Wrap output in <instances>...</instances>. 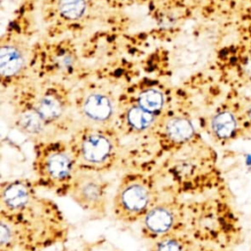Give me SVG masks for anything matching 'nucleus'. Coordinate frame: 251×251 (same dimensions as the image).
Segmentation results:
<instances>
[{"mask_svg": "<svg viewBox=\"0 0 251 251\" xmlns=\"http://www.w3.org/2000/svg\"><path fill=\"white\" fill-rule=\"evenodd\" d=\"M172 192L169 186L160 184L151 175L127 174L121 179L112 199L113 216L125 224L140 223L160 200Z\"/></svg>", "mask_w": 251, "mask_h": 251, "instance_id": "2", "label": "nucleus"}, {"mask_svg": "<svg viewBox=\"0 0 251 251\" xmlns=\"http://www.w3.org/2000/svg\"><path fill=\"white\" fill-rule=\"evenodd\" d=\"M69 224L57 204L38 194L27 179L6 180L0 188V250L41 251L63 243Z\"/></svg>", "mask_w": 251, "mask_h": 251, "instance_id": "1", "label": "nucleus"}, {"mask_svg": "<svg viewBox=\"0 0 251 251\" xmlns=\"http://www.w3.org/2000/svg\"><path fill=\"white\" fill-rule=\"evenodd\" d=\"M78 171L75 155L65 147L44 148L35 159L33 182L59 197L69 196Z\"/></svg>", "mask_w": 251, "mask_h": 251, "instance_id": "3", "label": "nucleus"}, {"mask_svg": "<svg viewBox=\"0 0 251 251\" xmlns=\"http://www.w3.org/2000/svg\"><path fill=\"white\" fill-rule=\"evenodd\" d=\"M58 9L61 15L69 20H75L82 16L85 10L84 0H59Z\"/></svg>", "mask_w": 251, "mask_h": 251, "instance_id": "14", "label": "nucleus"}, {"mask_svg": "<svg viewBox=\"0 0 251 251\" xmlns=\"http://www.w3.org/2000/svg\"><path fill=\"white\" fill-rule=\"evenodd\" d=\"M36 111L43 120H54L61 115L62 105L56 97L46 95L39 100Z\"/></svg>", "mask_w": 251, "mask_h": 251, "instance_id": "12", "label": "nucleus"}, {"mask_svg": "<svg viewBox=\"0 0 251 251\" xmlns=\"http://www.w3.org/2000/svg\"><path fill=\"white\" fill-rule=\"evenodd\" d=\"M247 116H248L249 119L251 120V106L249 107V109H248V111H247Z\"/></svg>", "mask_w": 251, "mask_h": 251, "instance_id": "19", "label": "nucleus"}, {"mask_svg": "<svg viewBox=\"0 0 251 251\" xmlns=\"http://www.w3.org/2000/svg\"><path fill=\"white\" fill-rule=\"evenodd\" d=\"M243 72L248 76H251V58L247 59L243 65Z\"/></svg>", "mask_w": 251, "mask_h": 251, "instance_id": "17", "label": "nucleus"}, {"mask_svg": "<svg viewBox=\"0 0 251 251\" xmlns=\"http://www.w3.org/2000/svg\"><path fill=\"white\" fill-rule=\"evenodd\" d=\"M166 133L173 142L181 143L192 137L194 128L189 121L181 118H176L168 122L166 126Z\"/></svg>", "mask_w": 251, "mask_h": 251, "instance_id": "10", "label": "nucleus"}, {"mask_svg": "<svg viewBox=\"0 0 251 251\" xmlns=\"http://www.w3.org/2000/svg\"><path fill=\"white\" fill-rule=\"evenodd\" d=\"M199 245L188 234L171 233L151 241L149 251H195Z\"/></svg>", "mask_w": 251, "mask_h": 251, "instance_id": "7", "label": "nucleus"}, {"mask_svg": "<svg viewBox=\"0 0 251 251\" xmlns=\"http://www.w3.org/2000/svg\"><path fill=\"white\" fill-rule=\"evenodd\" d=\"M24 65L22 53L12 45H5L0 51V72L3 75H16Z\"/></svg>", "mask_w": 251, "mask_h": 251, "instance_id": "9", "label": "nucleus"}, {"mask_svg": "<svg viewBox=\"0 0 251 251\" xmlns=\"http://www.w3.org/2000/svg\"><path fill=\"white\" fill-rule=\"evenodd\" d=\"M83 111L92 120L105 121L112 114V104L106 96L95 93L86 98L83 104Z\"/></svg>", "mask_w": 251, "mask_h": 251, "instance_id": "8", "label": "nucleus"}, {"mask_svg": "<svg viewBox=\"0 0 251 251\" xmlns=\"http://www.w3.org/2000/svg\"><path fill=\"white\" fill-rule=\"evenodd\" d=\"M20 123L24 130L31 134L39 133L43 129V119L37 111L25 112L21 116Z\"/></svg>", "mask_w": 251, "mask_h": 251, "instance_id": "16", "label": "nucleus"}, {"mask_svg": "<svg viewBox=\"0 0 251 251\" xmlns=\"http://www.w3.org/2000/svg\"><path fill=\"white\" fill-rule=\"evenodd\" d=\"M138 103L141 108L148 112H155L162 108L164 103V96L161 91L157 89H147L143 91L138 98Z\"/></svg>", "mask_w": 251, "mask_h": 251, "instance_id": "13", "label": "nucleus"}, {"mask_svg": "<svg viewBox=\"0 0 251 251\" xmlns=\"http://www.w3.org/2000/svg\"><path fill=\"white\" fill-rule=\"evenodd\" d=\"M184 200L172 192L160 200L140 221V233L150 242L171 233H181Z\"/></svg>", "mask_w": 251, "mask_h": 251, "instance_id": "4", "label": "nucleus"}, {"mask_svg": "<svg viewBox=\"0 0 251 251\" xmlns=\"http://www.w3.org/2000/svg\"><path fill=\"white\" fill-rule=\"evenodd\" d=\"M0 251H25V250H21V249H10V250H0Z\"/></svg>", "mask_w": 251, "mask_h": 251, "instance_id": "20", "label": "nucleus"}, {"mask_svg": "<svg viewBox=\"0 0 251 251\" xmlns=\"http://www.w3.org/2000/svg\"><path fill=\"white\" fill-rule=\"evenodd\" d=\"M74 155L80 171L99 173L113 165L115 151L113 143L107 136L92 133L81 140Z\"/></svg>", "mask_w": 251, "mask_h": 251, "instance_id": "6", "label": "nucleus"}, {"mask_svg": "<svg viewBox=\"0 0 251 251\" xmlns=\"http://www.w3.org/2000/svg\"><path fill=\"white\" fill-rule=\"evenodd\" d=\"M153 115L143 108L133 107L127 113V121L135 129H145L153 122Z\"/></svg>", "mask_w": 251, "mask_h": 251, "instance_id": "15", "label": "nucleus"}, {"mask_svg": "<svg viewBox=\"0 0 251 251\" xmlns=\"http://www.w3.org/2000/svg\"><path fill=\"white\" fill-rule=\"evenodd\" d=\"M236 128V119L232 113L224 111L212 120V129L220 138L230 137Z\"/></svg>", "mask_w": 251, "mask_h": 251, "instance_id": "11", "label": "nucleus"}, {"mask_svg": "<svg viewBox=\"0 0 251 251\" xmlns=\"http://www.w3.org/2000/svg\"><path fill=\"white\" fill-rule=\"evenodd\" d=\"M195 251H217V250H215V249H213V248H210V247H207V246H203V245L200 244V245L196 248Z\"/></svg>", "mask_w": 251, "mask_h": 251, "instance_id": "18", "label": "nucleus"}, {"mask_svg": "<svg viewBox=\"0 0 251 251\" xmlns=\"http://www.w3.org/2000/svg\"><path fill=\"white\" fill-rule=\"evenodd\" d=\"M109 183L99 173L78 171L70 197L85 212L103 217L108 211Z\"/></svg>", "mask_w": 251, "mask_h": 251, "instance_id": "5", "label": "nucleus"}]
</instances>
